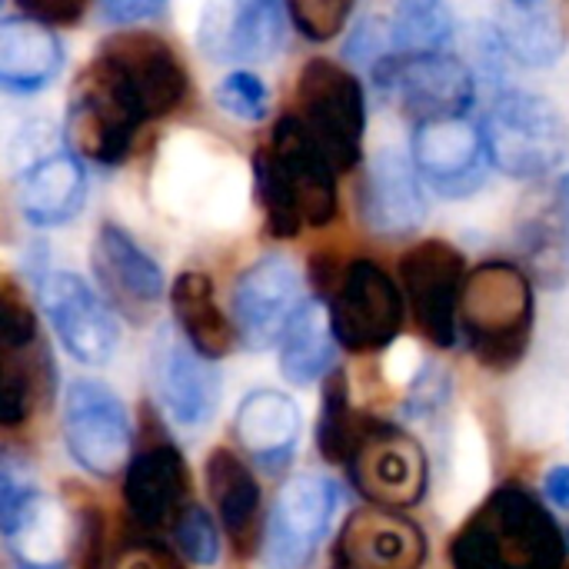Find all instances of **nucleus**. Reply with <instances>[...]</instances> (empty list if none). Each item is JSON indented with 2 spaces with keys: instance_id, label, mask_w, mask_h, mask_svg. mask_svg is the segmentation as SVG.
Masks as SVG:
<instances>
[{
  "instance_id": "obj_1",
  "label": "nucleus",
  "mask_w": 569,
  "mask_h": 569,
  "mask_svg": "<svg viewBox=\"0 0 569 569\" xmlns=\"http://www.w3.org/2000/svg\"><path fill=\"white\" fill-rule=\"evenodd\" d=\"M187 93L190 73L160 33H110L70 87L63 140L80 160L117 167L130 157L140 130L170 117Z\"/></svg>"
},
{
  "instance_id": "obj_2",
  "label": "nucleus",
  "mask_w": 569,
  "mask_h": 569,
  "mask_svg": "<svg viewBox=\"0 0 569 569\" xmlns=\"http://www.w3.org/2000/svg\"><path fill=\"white\" fill-rule=\"evenodd\" d=\"M567 560L563 520L523 483L497 487L450 540L453 569H563Z\"/></svg>"
},
{
  "instance_id": "obj_3",
  "label": "nucleus",
  "mask_w": 569,
  "mask_h": 569,
  "mask_svg": "<svg viewBox=\"0 0 569 569\" xmlns=\"http://www.w3.org/2000/svg\"><path fill=\"white\" fill-rule=\"evenodd\" d=\"M253 187L267 230L280 240L327 227L340 207L337 167L293 113L280 117L270 140L253 153Z\"/></svg>"
},
{
  "instance_id": "obj_4",
  "label": "nucleus",
  "mask_w": 569,
  "mask_h": 569,
  "mask_svg": "<svg viewBox=\"0 0 569 569\" xmlns=\"http://www.w3.org/2000/svg\"><path fill=\"white\" fill-rule=\"evenodd\" d=\"M537 300L533 280L523 267L487 260L467 277L460 303V337L477 363L490 370H513L533 340Z\"/></svg>"
},
{
  "instance_id": "obj_5",
  "label": "nucleus",
  "mask_w": 569,
  "mask_h": 569,
  "mask_svg": "<svg viewBox=\"0 0 569 569\" xmlns=\"http://www.w3.org/2000/svg\"><path fill=\"white\" fill-rule=\"evenodd\" d=\"M490 163L513 180H540L553 173L569 150V130L560 107L533 90H500L480 120Z\"/></svg>"
},
{
  "instance_id": "obj_6",
  "label": "nucleus",
  "mask_w": 569,
  "mask_h": 569,
  "mask_svg": "<svg viewBox=\"0 0 569 569\" xmlns=\"http://www.w3.org/2000/svg\"><path fill=\"white\" fill-rule=\"evenodd\" d=\"M57 130L30 123L10 143V193L20 217L37 230L70 223L87 200V177L80 157L67 140H53Z\"/></svg>"
},
{
  "instance_id": "obj_7",
  "label": "nucleus",
  "mask_w": 569,
  "mask_h": 569,
  "mask_svg": "<svg viewBox=\"0 0 569 569\" xmlns=\"http://www.w3.org/2000/svg\"><path fill=\"white\" fill-rule=\"evenodd\" d=\"M0 530L20 569H63L77 547V517L50 500L30 463L0 457Z\"/></svg>"
},
{
  "instance_id": "obj_8",
  "label": "nucleus",
  "mask_w": 569,
  "mask_h": 569,
  "mask_svg": "<svg viewBox=\"0 0 569 569\" xmlns=\"http://www.w3.org/2000/svg\"><path fill=\"white\" fill-rule=\"evenodd\" d=\"M290 113L330 157L337 173L353 170L363 160L367 93L363 83L343 63L327 57L307 60L297 77Z\"/></svg>"
},
{
  "instance_id": "obj_9",
  "label": "nucleus",
  "mask_w": 569,
  "mask_h": 569,
  "mask_svg": "<svg viewBox=\"0 0 569 569\" xmlns=\"http://www.w3.org/2000/svg\"><path fill=\"white\" fill-rule=\"evenodd\" d=\"M60 437L73 467L97 480L123 477L137 453V433L123 397L90 377L67 387Z\"/></svg>"
},
{
  "instance_id": "obj_10",
  "label": "nucleus",
  "mask_w": 569,
  "mask_h": 569,
  "mask_svg": "<svg viewBox=\"0 0 569 569\" xmlns=\"http://www.w3.org/2000/svg\"><path fill=\"white\" fill-rule=\"evenodd\" d=\"M333 333L350 353H377L393 347L403 330V287L373 260H350L323 293Z\"/></svg>"
},
{
  "instance_id": "obj_11",
  "label": "nucleus",
  "mask_w": 569,
  "mask_h": 569,
  "mask_svg": "<svg viewBox=\"0 0 569 569\" xmlns=\"http://www.w3.org/2000/svg\"><path fill=\"white\" fill-rule=\"evenodd\" d=\"M370 73L377 90L417 123L463 117L477 100V73L450 50L390 53Z\"/></svg>"
},
{
  "instance_id": "obj_12",
  "label": "nucleus",
  "mask_w": 569,
  "mask_h": 569,
  "mask_svg": "<svg viewBox=\"0 0 569 569\" xmlns=\"http://www.w3.org/2000/svg\"><path fill=\"white\" fill-rule=\"evenodd\" d=\"M343 490L327 473L290 477L270 503L263 527V563L270 569H307L340 510Z\"/></svg>"
},
{
  "instance_id": "obj_13",
  "label": "nucleus",
  "mask_w": 569,
  "mask_h": 569,
  "mask_svg": "<svg viewBox=\"0 0 569 569\" xmlns=\"http://www.w3.org/2000/svg\"><path fill=\"white\" fill-rule=\"evenodd\" d=\"M37 303L53 327L60 347L83 367H107L120 350L117 310L100 290L70 270H43L37 277Z\"/></svg>"
},
{
  "instance_id": "obj_14",
  "label": "nucleus",
  "mask_w": 569,
  "mask_h": 569,
  "mask_svg": "<svg viewBox=\"0 0 569 569\" xmlns=\"http://www.w3.org/2000/svg\"><path fill=\"white\" fill-rule=\"evenodd\" d=\"M467 260L447 240H420L400 257V287L420 333L450 350L460 340V303L467 290Z\"/></svg>"
},
{
  "instance_id": "obj_15",
  "label": "nucleus",
  "mask_w": 569,
  "mask_h": 569,
  "mask_svg": "<svg viewBox=\"0 0 569 569\" xmlns=\"http://www.w3.org/2000/svg\"><path fill=\"white\" fill-rule=\"evenodd\" d=\"M347 470L350 483L367 497V503L390 510L417 507L430 487V463L420 440H413L403 427L373 417Z\"/></svg>"
},
{
  "instance_id": "obj_16",
  "label": "nucleus",
  "mask_w": 569,
  "mask_h": 569,
  "mask_svg": "<svg viewBox=\"0 0 569 569\" xmlns=\"http://www.w3.org/2000/svg\"><path fill=\"white\" fill-rule=\"evenodd\" d=\"M303 277L287 257L267 253L257 263H250L237 277L230 293V317L240 347L253 353L280 347L287 327L303 310Z\"/></svg>"
},
{
  "instance_id": "obj_17",
  "label": "nucleus",
  "mask_w": 569,
  "mask_h": 569,
  "mask_svg": "<svg viewBox=\"0 0 569 569\" xmlns=\"http://www.w3.org/2000/svg\"><path fill=\"white\" fill-rule=\"evenodd\" d=\"M150 383L157 403L180 430H203L223 400L217 360L193 350L177 327H163L150 347Z\"/></svg>"
},
{
  "instance_id": "obj_18",
  "label": "nucleus",
  "mask_w": 569,
  "mask_h": 569,
  "mask_svg": "<svg viewBox=\"0 0 569 569\" xmlns=\"http://www.w3.org/2000/svg\"><path fill=\"white\" fill-rule=\"evenodd\" d=\"M410 157L427 187L443 197H470L487 183L490 153L480 123L463 117L420 120L410 140Z\"/></svg>"
},
{
  "instance_id": "obj_19",
  "label": "nucleus",
  "mask_w": 569,
  "mask_h": 569,
  "mask_svg": "<svg viewBox=\"0 0 569 569\" xmlns=\"http://www.w3.org/2000/svg\"><path fill=\"white\" fill-rule=\"evenodd\" d=\"M90 267L107 303L130 323H147L167 297V280L160 263L117 223H100Z\"/></svg>"
},
{
  "instance_id": "obj_20",
  "label": "nucleus",
  "mask_w": 569,
  "mask_h": 569,
  "mask_svg": "<svg viewBox=\"0 0 569 569\" xmlns=\"http://www.w3.org/2000/svg\"><path fill=\"white\" fill-rule=\"evenodd\" d=\"M430 557L427 533L417 520L403 517V510L390 507H363L353 510L330 553L333 569H423Z\"/></svg>"
},
{
  "instance_id": "obj_21",
  "label": "nucleus",
  "mask_w": 569,
  "mask_h": 569,
  "mask_svg": "<svg viewBox=\"0 0 569 569\" xmlns=\"http://www.w3.org/2000/svg\"><path fill=\"white\" fill-rule=\"evenodd\" d=\"M190 470L173 440L143 443L123 473V507L137 530H173L190 507Z\"/></svg>"
},
{
  "instance_id": "obj_22",
  "label": "nucleus",
  "mask_w": 569,
  "mask_h": 569,
  "mask_svg": "<svg viewBox=\"0 0 569 569\" xmlns=\"http://www.w3.org/2000/svg\"><path fill=\"white\" fill-rule=\"evenodd\" d=\"M360 217L380 237H410L427 220L423 177L413 157L380 150L360 187Z\"/></svg>"
},
{
  "instance_id": "obj_23",
  "label": "nucleus",
  "mask_w": 569,
  "mask_h": 569,
  "mask_svg": "<svg viewBox=\"0 0 569 569\" xmlns=\"http://www.w3.org/2000/svg\"><path fill=\"white\" fill-rule=\"evenodd\" d=\"M233 433L240 450L253 460V467H260L267 477H277L297 457L303 417L290 393L273 387H257L240 400L233 417Z\"/></svg>"
},
{
  "instance_id": "obj_24",
  "label": "nucleus",
  "mask_w": 569,
  "mask_h": 569,
  "mask_svg": "<svg viewBox=\"0 0 569 569\" xmlns=\"http://www.w3.org/2000/svg\"><path fill=\"white\" fill-rule=\"evenodd\" d=\"M203 480L217 510L223 533L230 537L237 553H253L263 547V497L260 480L253 477L250 463L233 453L230 447H213L203 463Z\"/></svg>"
},
{
  "instance_id": "obj_25",
  "label": "nucleus",
  "mask_w": 569,
  "mask_h": 569,
  "mask_svg": "<svg viewBox=\"0 0 569 569\" xmlns=\"http://www.w3.org/2000/svg\"><path fill=\"white\" fill-rule=\"evenodd\" d=\"M63 70L60 37L30 17H7L0 27V87L17 97L47 90Z\"/></svg>"
},
{
  "instance_id": "obj_26",
  "label": "nucleus",
  "mask_w": 569,
  "mask_h": 569,
  "mask_svg": "<svg viewBox=\"0 0 569 569\" xmlns=\"http://www.w3.org/2000/svg\"><path fill=\"white\" fill-rule=\"evenodd\" d=\"M170 310H173V327L180 337L200 350L207 360H223L240 347L233 317H227L217 303L213 280L200 270H187L173 280L170 287Z\"/></svg>"
},
{
  "instance_id": "obj_27",
  "label": "nucleus",
  "mask_w": 569,
  "mask_h": 569,
  "mask_svg": "<svg viewBox=\"0 0 569 569\" xmlns=\"http://www.w3.org/2000/svg\"><path fill=\"white\" fill-rule=\"evenodd\" d=\"M280 373L290 387H317L337 370L340 340L323 303L307 300L280 340Z\"/></svg>"
},
{
  "instance_id": "obj_28",
  "label": "nucleus",
  "mask_w": 569,
  "mask_h": 569,
  "mask_svg": "<svg viewBox=\"0 0 569 569\" xmlns=\"http://www.w3.org/2000/svg\"><path fill=\"white\" fill-rule=\"evenodd\" d=\"M3 363H0V423L7 430L30 420L37 403L50 393L57 370L50 363V353L43 340L27 343H0Z\"/></svg>"
},
{
  "instance_id": "obj_29",
  "label": "nucleus",
  "mask_w": 569,
  "mask_h": 569,
  "mask_svg": "<svg viewBox=\"0 0 569 569\" xmlns=\"http://www.w3.org/2000/svg\"><path fill=\"white\" fill-rule=\"evenodd\" d=\"M493 33L500 40L507 60H513L520 67H533V70L553 67L567 50V37H563L560 20L540 7H517L513 3L500 17Z\"/></svg>"
},
{
  "instance_id": "obj_30",
  "label": "nucleus",
  "mask_w": 569,
  "mask_h": 569,
  "mask_svg": "<svg viewBox=\"0 0 569 569\" xmlns=\"http://www.w3.org/2000/svg\"><path fill=\"white\" fill-rule=\"evenodd\" d=\"M320 387L323 393H320V417H317V450L330 467H347L370 427V417L353 407L350 383L340 370H333Z\"/></svg>"
},
{
  "instance_id": "obj_31",
  "label": "nucleus",
  "mask_w": 569,
  "mask_h": 569,
  "mask_svg": "<svg viewBox=\"0 0 569 569\" xmlns=\"http://www.w3.org/2000/svg\"><path fill=\"white\" fill-rule=\"evenodd\" d=\"M387 23L393 53L443 50L453 37V13L447 0H393Z\"/></svg>"
},
{
  "instance_id": "obj_32",
  "label": "nucleus",
  "mask_w": 569,
  "mask_h": 569,
  "mask_svg": "<svg viewBox=\"0 0 569 569\" xmlns=\"http://www.w3.org/2000/svg\"><path fill=\"white\" fill-rule=\"evenodd\" d=\"M220 520H213L200 503H190L180 520L170 530V540L177 547V553L193 563V567H217L223 543H220Z\"/></svg>"
},
{
  "instance_id": "obj_33",
  "label": "nucleus",
  "mask_w": 569,
  "mask_h": 569,
  "mask_svg": "<svg viewBox=\"0 0 569 569\" xmlns=\"http://www.w3.org/2000/svg\"><path fill=\"white\" fill-rule=\"evenodd\" d=\"M217 103L227 117L243 123H260L270 110V90L253 70H233L217 83Z\"/></svg>"
},
{
  "instance_id": "obj_34",
  "label": "nucleus",
  "mask_w": 569,
  "mask_h": 569,
  "mask_svg": "<svg viewBox=\"0 0 569 569\" xmlns=\"http://www.w3.org/2000/svg\"><path fill=\"white\" fill-rule=\"evenodd\" d=\"M357 0H287L290 23L313 43L333 40L353 17Z\"/></svg>"
},
{
  "instance_id": "obj_35",
  "label": "nucleus",
  "mask_w": 569,
  "mask_h": 569,
  "mask_svg": "<svg viewBox=\"0 0 569 569\" xmlns=\"http://www.w3.org/2000/svg\"><path fill=\"white\" fill-rule=\"evenodd\" d=\"M187 560L177 553V547L170 550L163 540H153L150 533L137 530L130 540L117 543L107 569H187Z\"/></svg>"
},
{
  "instance_id": "obj_36",
  "label": "nucleus",
  "mask_w": 569,
  "mask_h": 569,
  "mask_svg": "<svg viewBox=\"0 0 569 569\" xmlns=\"http://www.w3.org/2000/svg\"><path fill=\"white\" fill-rule=\"evenodd\" d=\"M23 17L40 20L47 27H70L83 17L87 0H13Z\"/></svg>"
},
{
  "instance_id": "obj_37",
  "label": "nucleus",
  "mask_w": 569,
  "mask_h": 569,
  "mask_svg": "<svg viewBox=\"0 0 569 569\" xmlns=\"http://www.w3.org/2000/svg\"><path fill=\"white\" fill-rule=\"evenodd\" d=\"M163 7H167V0H100L103 20H110V23H117V27L143 23V20L157 17Z\"/></svg>"
},
{
  "instance_id": "obj_38",
  "label": "nucleus",
  "mask_w": 569,
  "mask_h": 569,
  "mask_svg": "<svg viewBox=\"0 0 569 569\" xmlns=\"http://www.w3.org/2000/svg\"><path fill=\"white\" fill-rule=\"evenodd\" d=\"M543 497L553 510L569 513V463H557L543 473Z\"/></svg>"
},
{
  "instance_id": "obj_39",
  "label": "nucleus",
  "mask_w": 569,
  "mask_h": 569,
  "mask_svg": "<svg viewBox=\"0 0 569 569\" xmlns=\"http://www.w3.org/2000/svg\"><path fill=\"white\" fill-rule=\"evenodd\" d=\"M553 200H557V207H560V213H563V220H567V227H569V173L560 180V183H557Z\"/></svg>"
},
{
  "instance_id": "obj_40",
  "label": "nucleus",
  "mask_w": 569,
  "mask_h": 569,
  "mask_svg": "<svg viewBox=\"0 0 569 569\" xmlns=\"http://www.w3.org/2000/svg\"><path fill=\"white\" fill-rule=\"evenodd\" d=\"M510 3H517V7H540V0H510Z\"/></svg>"
}]
</instances>
